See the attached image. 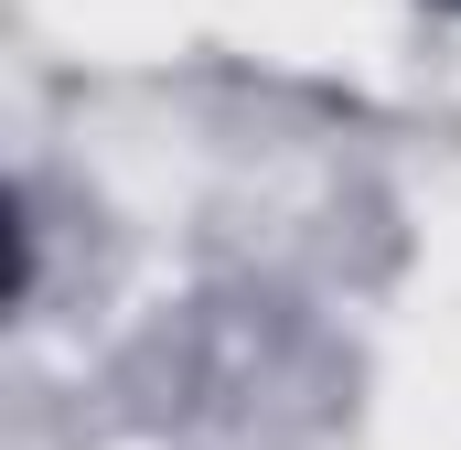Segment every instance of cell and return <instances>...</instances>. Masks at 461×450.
Masks as SVG:
<instances>
[{"label": "cell", "instance_id": "6da1fadb", "mask_svg": "<svg viewBox=\"0 0 461 450\" xmlns=\"http://www.w3.org/2000/svg\"><path fill=\"white\" fill-rule=\"evenodd\" d=\"M451 11H461V0H451Z\"/></svg>", "mask_w": 461, "mask_h": 450}]
</instances>
